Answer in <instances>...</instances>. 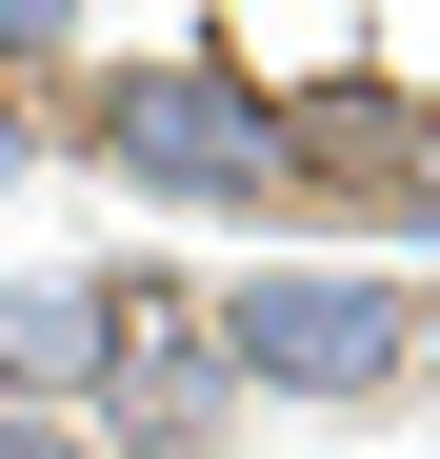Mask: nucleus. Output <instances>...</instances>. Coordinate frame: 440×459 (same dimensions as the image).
<instances>
[{"mask_svg":"<svg viewBox=\"0 0 440 459\" xmlns=\"http://www.w3.org/2000/svg\"><path fill=\"white\" fill-rule=\"evenodd\" d=\"M220 420H241L220 299L200 280H101V400H81V439L101 459H220Z\"/></svg>","mask_w":440,"mask_h":459,"instance_id":"nucleus-3","label":"nucleus"},{"mask_svg":"<svg viewBox=\"0 0 440 459\" xmlns=\"http://www.w3.org/2000/svg\"><path fill=\"white\" fill-rule=\"evenodd\" d=\"M0 459H101V439L81 420H0Z\"/></svg>","mask_w":440,"mask_h":459,"instance_id":"nucleus-5","label":"nucleus"},{"mask_svg":"<svg viewBox=\"0 0 440 459\" xmlns=\"http://www.w3.org/2000/svg\"><path fill=\"white\" fill-rule=\"evenodd\" d=\"M81 140L120 200H200V220H280L301 160H280V81L220 40H161V60H101L81 81Z\"/></svg>","mask_w":440,"mask_h":459,"instance_id":"nucleus-1","label":"nucleus"},{"mask_svg":"<svg viewBox=\"0 0 440 459\" xmlns=\"http://www.w3.org/2000/svg\"><path fill=\"white\" fill-rule=\"evenodd\" d=\"M21 160H40V120H21V100H0V200H21Z\"/></svg>","mask_w":440,"mask_h":459,"instance_id":"nucleus-6","label":"nucleus"},{"mask_svg":"<svg viewBox=\"0 0 440 459\" xmlns=\"http://www.w3.org/2000/svg\"><path fill=\"white\" fill-rule=\"evenodd\" d=\"M220 359H241V400H400L420 299L381 260H260V280H220Z\"/></svg>","mask_w":440,"mask_h":459,"instance_id":"nucleus-2","label":"nucleus"},{"mask_svg":"<svg viewBox=\"0 0 440 459\" xmlns=\"http://www.w3.org/2000/svg\"><path fill=\"white\" fill-rule=\"evenodd\" d=\"M101 400V280H0V420Z\"/></svg>","mask_w":440,"mask_h":459,"instance_id":"nucleus-4","label":"nucleus"},{"mask_svg":"<svg viewBox=\"0 0 440 459\" xmlns=\"http://www.w3.org/2000/svg\"><path fill=\"white\" fill-rule=\"evenodd\" d=\"M420 400H440V299H420Z\"/></svg>","mask_w":440,"mask_h":459,"instance_id":"nucleus-8","label":"nucleus"},{"mask_svg":"<svg viewBox=\"0 0 440 459\" xmlns=\"http://www.w3.org/2000/svg\"><path fill=\"white\" fill-rule=\"evenodd\" d=\"M400 240H440V160H420V200H400Z\"/></svg>","mask_w":440,"mask_h":459,"instance_id":"nucleus-7","label":"nucleus"}]
</instances>
